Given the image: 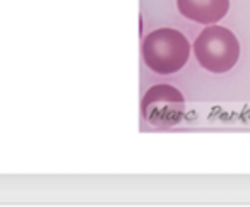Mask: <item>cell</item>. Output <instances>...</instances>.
<instances>
[{
    "instance_id": "obj_1",
    "label": "cell",
    "mask_w": 250,
    "mask_h": 207,
    "mask_svg": "<svg viewBox=\"0 0 250 207\" xmlns=\"http://www.w3.org/2000/svg\"><path fill=\"white\" fill-rule=\"evenodd\" d=\"M190 45L180 31L160 28L151 31L143 41V59L151 70L158 74L178 72L187 63Z\"/></svg>"
},
{
    "instance_id": "obj_2",
    "label": "cell",
    "mask_w": 250,
    "mask_h": 207,
    "mask_svg": "<svg viewBox=\"0 0 250 207\" xmlns=\"http://www.w3.org/2000/svg\"><path fill=\"white\" fill-rule=\"evenodd\" d=\"M197 62L206 70L214 74L228 72L235 67L240 57L236 36L221 26H209L197 36L194 43Z\"/></svg>"
},
{
    "instance_id": "obj_3",
    "label": "cell",
    "mask_w": 250,
    "mask_h": 207,
    "mask_svg": "<svg viewBox=\"0 0 250 207\" xmlns=\"http://www.w3.org/2000/svg\"><path fill=\"white\" fill-rule=\"evenodd\" d=\"M185 100L173 86H153L143 98V117L156 127H171L182 120Z\"/></svg>"
},
{
    "instance_id": "obj_4",
    "label": "cell",
    "mask_w": 250,
    "mask_h": 207,
    "mask_svg": "<svg viewBox=\"0 0 250 207\" xmlns=\"http://www.w3.org/2000/svg\"><path fill=\"white\" fill-rule=\"evenodd\" d=\"M178 11L187 19L201 24L221 21L229 9V0H177Z\"/></svg>"
}]
</instances>
